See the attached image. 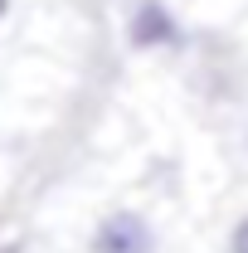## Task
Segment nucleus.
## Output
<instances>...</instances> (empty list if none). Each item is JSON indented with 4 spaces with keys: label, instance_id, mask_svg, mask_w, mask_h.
Wrapping results in <instances>:
<instances>
[{
    "label": "nucleus",
    "instance_id": "20e7f679",
    "mask_svg": "<svg viewBox=\"0 0 248 253\" xmlns=\"http://www.w3.org/2000/svg\"><path fill=\"white\" fill-rule=\"evenodd\" d=\"M0 253H25V249H20V244H5V249H0Z\"/></svg>",
    "mask_w": 248,
    "mask_h": 253
},
{
    "label": "nucleus",
    "instance_id": "f257e3e1",
    "mask_svg": "<svg viewBox=\"0 0 248 253\" xmlns=\"http://www.w3.org/2000/svg\"><path fill=\"white\" fill-rule=\"evenodd\" d=\"M93 253H156V234L136 210H117L93 229Z\"/></svg>",
    "mask_w": 248,
    "mask_h": 253
},
{
    "label": "nucleus",
    "instance_id": "39448f33",
    "mask_svg": "<svg viewBox=\"0 0 248 253\" xmlns=\"http://www.w3.org/2000/svg\"><path fill=\"white\" fill-rule=\"evenodd\" d=\"M5 15H10V0H0V20H5Z\"/></svg>",
    "mask_w": 248,
    "mask_h": 253
},
{
    "label": "nucleus",
    "instance_id": "7ed1b4c3",
    "mask_svg": "<svg viewBox=\"0 0 248 253\" xmlns=\"http://www.w3.org/2000/svg\"><path fill=\"white\" fill-rule=\"evenodd\" d=\"M229 253H248V214L234 224V234H229Z\"/></svg>",
    "mask_w": 248,
    "mask_h": 253
},
{
    "label": "nucleus",
    "instance_id": "f03ea898",
    "mask_svg": "<svg viewBox=\"0 0 248 253\" xmlns=\"http://www.w3.org/2000/svg\"><path fill=\"white\" fill-rule=\"evenodd\" d=\"M180 20L161 5V0H141L136 10H131V20H126V39L136 44V49H175L180 44Z\"/></svg>",
    "mask_w": 248,
    "mask_h": 253
}]
</instances>
